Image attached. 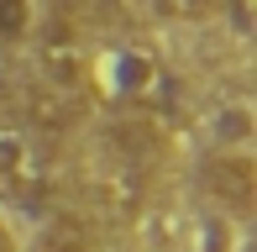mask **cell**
<instances>
[{"label":"cell","mask_w":257,"mask_h":252,"mask_svg":"<svg viewBox=\"0 0 257 252\" xmlns=\"http://www.w3.org/2000/svg\"><path fill=\"white\" fill-rule=\"evenodd\" d=\"M0 252H16V236H11L6 226H0Z\"/></svg>","instance_id":"5"},{"label":"cell","mask_w":257,"mask_h":252,"mask_svg":"<svg viewBox=\"0 0 257 252\" xmlns=\"http://www.w3.org/2000/svg\"><path fill=\"white\" fill-rule=\"evenodd\" d=\"M89 84H100V95L121 110H158L173 100V79L153 48H110L100 58H89Z\"/></svg>","instance_id":"1"},{"label":"cell","mask_w":257,"mask_h":252,"mask_svg":"<svg viewBox=\"0 0 257 252\" xmlns=\"http://www.w3.org/2000/svg\"><path fill=\"white\" fill-rule=\"evenodd\" d=\"M32 32V0H0V42H21Z\"/></svg>","instance_id":"4"},{"label":"cell","mask_w":257,"mask_h":252,"mask_svg":"<svg viewBox=\"0 0 257 252\" xmlns=\"http://www.w3.org/2000/svg\"><path fill=\"white\" fill-rule=\"evenodd\" d=\"M37 179V147L21 126H0V184L6 189H21Z\"/></svg>","instance_id":"2"},{"label":"cell","mask_w":257,"mask_h":252,"mask_svg":"<svg viewBox=\"0 0 257 252\" xmlns=\"http://www.w3.org/2000/svg\"><path fill=\"white\" fill-rule=\"evenodd\" d=\"M247 121H252L247 105H226L220 116H210V137H215V147H241V142H247Z\"/></svg>","instance_id":"3"}]
</instances>
